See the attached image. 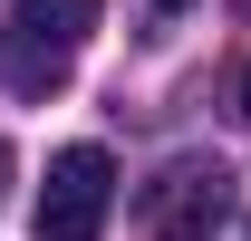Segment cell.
I'll use <instances>...</instances> for the list:
<instances>
[{"label": "cell", "instance_id": "6da1fadb", "mask_svg": "<svg viewBox=\"0 0 251 241\" xmlns=\"http://www.w3.org/2000/svg\"><path fill=\"white\" fill-rule=\"evenodd\" d=\"M106 212H116V164H106V145L49 154V183H39V241H97Z\"/></svg>", "mask_w": 251, "mask_h": 241}, {"label": "cell", "instance_id": "7a4b0ae2", "mask_svg": "<svg viewBox=\"0 0 251 241\" xmlns=\"http://www.w3.org/2000/svg\"><path fill=\"white\" fill-rule=\"evenodd\" d=\"M106 0H10V77L20 87H58L68 58L87 48Z\"/></svg>", "mask_w": 251, "mask_h": 241}, {"label": "cell", "instance_id": "3957f363", "mask_svg": "<svg viewBox=\"0 0 251 241\" xmlns=\"http://www.w3.org/2000/svg\"><path fill=\"white\" fill-rule=\"evenodd\" d=\"M222 212H232V174L213 154H184V164H164L145 183V232L155 241H213Z\"/></svg>", "mask_w": 251, "mask_h": 241}, {"label": "cell", "instance_id": "277c9868", "mask_svg": "<svg viewBox=\"0 0 251 241\" xmlns=\"http://www.w3.org/2000/svg\"><path fill=\"white\" fill-rule=\"evenodd\" d=\"M10 174H20V154H10V145H0V203H10Z\"/></svg>", "mask_w": 251, "mask_h": 241}, {"label": "cell", "instance_id": "5b68a950", "mask_svg": "<svg viewBox=\"0 0 251 241\" xmlns=\"http://www.w3.org/2000/svg\"><path fill=\"white\" fill-rule=\"evenodd\" d=\"M242 116H251V68H242Z\"/></svg>", "mask_w": 251, "mask_h": 241}, {"label": "cell", "instance_id": "8992f818", "mask_svg": "<svg viewBox=\"0 0 251 241\" xmlns=\"http://www.w3.org/2000/svg\"><path fill=\"white\" fill-rule=\"evenodd\" d=\"M155 10H184V0H155Z\"/></svg>", "mask_w": 251, "mask_h": 241}, {"label": "cell", "instance_id": "52a82bcc", "mask_svg": "<svg viewBox=\"0 0 251 241\" xmlns=\"http://www.w3.org/2000/svg\"><path fill=\"white\" fill-rule=\"evenodd\" d=\"M242 241H251V222H242Z\"/></svg>", "mask_w": 251, "mask_h": 241}]
</instances>
